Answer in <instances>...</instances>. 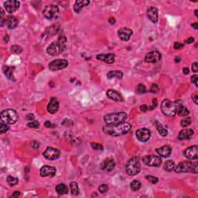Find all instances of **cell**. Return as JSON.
<instances>
[{"instance_id": "cell-56", "label": "cell", "mask_w": 198, "mask_h": 198, "mask_svg": "<svg viewBox=\"0 0 198 198\" xmlns=\"http://www.w3.org/2000/svg\"><path fill=\"white\" fill-rule=\"evenodd\" d=\"M183 74H189V72H190L189 68H188V67H183Z\"/></svg>"}, {"instance_id": "cell-21", "label": "cell", "mask_w": 198, "mask_h": 198, "mask_svg": "<svg viewBox=\"0 0 198 198\" xmlns=\"http://www.w3.org/2000/svg\"><path fill=\"white\" fill-rule=\"evenodd\" d=\"M59 109V102L56 98H51L47 105V111L50 114H55Z\"/></svg>"}, {"instance_id": "cell-26", "label": "cell", "mask_w": 198, "mask_h": 198, "mask_svg": "<svg viewBox=\"0 0 198 198\" xmlns=\"http://www.w3.org/2000/svg\"><path fill=\"white\" fill-rule=\"evenodd\" d=\"M15 67H9V66H4L2 67V71L7 77V78L12 81H15L14 77H13V72H14Z\"/></svg>"}, {"instance_id": "cell-27", "label": "cell", "mask_w": 198, "mask_h": 198, "mask_svg": "<svg viewBox=\"0 0 198 198\" xmlns=\"http://www.w3.org/2000/svg\"><path fill=\"white\" fill-rule=\"evenodd\" d=\"M90 3L89 1H76L74 6V10L77 13H79L84 6H87Z\"/></svg>"}, {"instance_id": "cell-60", "label": "cell", "mask_w": 198, "mask_h": 198, "mask_svg": "<svg viewBox=\"0 0 198 198\" xmlns=\"http://www.w3.org/2000/svg\"><path fill=\"white\" fill-rule=\"evenodd\" d=\"M175 61H176L177 63H179L180 61V58L179 57H176V60H175Z\"/></svg>"}, {"instance_id": "cell-18", "label": "cell", "mask_w": 198, "mask_h": 198, "mask_svg": "<svg viewBox=\"0 0 198 198\" xmlns=\"http://www.w3.org/2000/svg\"><path fill=\"white\" fill-rule=\"evenodd\" d=\"M147 16L148 20L154 23L158 21V10L155 6H150L147 9Z\"/></svg>"}, {"instance_id": "cell-47", "label": "cell", "mask_w": 198, "mask_h": 198, "mask_svg": "<svg viewBox=\"0 0 198 198\" xmlns=\"http://www.w3.org/2000/svg\"><path fill=\"white\" fill-rule=\"evenodd\" d=\"M183 47V44L181 43H179V42H176L173 45V48L175 50H180Z\"/></svg>"}, {"instance_id": "cell-15", "label": "cell", "mask_w": 198, "mask_h": 198, "mask_svg": "<svg viewBox=\"0 0 198 198\" xmlns=\"http://www.w3.org/2000/svg\"><path fill=\"white\" fill-rule=\"evenodd\" d=\"M184 156L189 159H197L198 158V146H192L184 151Z\"/></svg>"}, {"instance_id": "cell-6", "label": "cell", "mask_w": 198, "mask_h": 198, "mask_svg": "<svg viewBox=\"0 0 198 198\" xmlns=\"http://www.w3.org/2000/svg\"><path fill=\"white\" fill-rule=\"evenodd\" d=\"M177 105H178L177 102H172L169 99H164L161 105L162 112L166 116H175V115L177 114Z\"/></svg>"}, {"instance_id": "cell-29", "label": "cell", "mask_w": 198, "mask_h": 198, "mask_svg": "<svg viewBox=\"0 0 198 198\" xmlns=\"http://www.w3.org/2000/svg\"><path fill=\"white\" fill-rule=\"evenodd\" d=\"M108 79L112 78H118V79H122L123 77V73L120 71H109L107 74Z\"/></svg>"}, {"instance_id": "cell-14", "label": "cell", "mask_w": 198, "mask_h": 198, "mask_svg": "<svg viewBox=\"0 0 198 198\" xmlns=\"http://www.w3.org/2000/svg\"><path fill=\"white\" fill-rule=\"evenodd\" d=\"M160 60H161V54H160L159 52L156 51V50L149 52L148 54H146V56L145 57V61L146 62L152 63V64L159 62Z\"/></svg>"}, {"instance_id": "cell-54", "label": "cell", "mask_w": 198, "mask_h": 198, "mask_svg": "<svg viewBox=\"0 0 198 198\" xmlns=\"http://www.w3.org/2000/svg\"><path fill=\"white\" fill-rule=\"evenodd\" d=\"M108 23L110 24H112V25H114L115 23V20L114 17H111L109 18V20H108Z\"/></svg>"}, {"instance_id": "cell-57", "label": "cell", "mask_w": 198, "mask_h": 198, "mask_svg": "<svg viewBox=\"0 0 198 198\" xmlns=\"http://www.w3.org/2000/svg\"><path fill=\"white\" fill-rule=\"evenodd\" d=\"M20 195V191H17V190H16V191L14 192V194H13V197H19Z\"/></svg>"}, {"instance_id": "cell-46", "label": "cell", "mask_w": 198, "mask_h": 198, "mask_svg": "<svg viewBox=\"0 0 198 198\" xmlns=\"http://www.w3.org/2000/svg\"><path fill=\"white\" fill-rule=\"evenodd\" d=\"M150 91L152 93H153V94H156V93L159 91V87L157 86V84H153V85H152V87H151Z\"/></svg>"}, {"instance_id": "cell-23", "label": "cell", "mask_w": 198, "mask_h": 198, "mask_svg": "<svg viewBox=\"0 0 198 198\" xmlns=\"http://www.w3.org/2000/svg\"><path fill=\"white\" fill-rule=\"evenodd\" d=\"M194 130L191 129H183V130H181L180 132V133H179L178 136V139L180 140H186V139H189L193 136L194 135Z\"/></svg>"}, {"instance_id": "cell-2", "label": "cell", "mask_w": 198, "mask_h": 198, "mask_svg": "<svg viewBox=\"0 0 198 198\" xmlns=\"http://www.w3.org/2000/svg\"><path fill=\"white\" fill-rule=\"evenodd\" d=\"M67 49V40L64 36H60L58 40L53 42L47 48V53L51 56H57Z\"/></svg>"}, {"instance_id": "cell-38", "label": "cell", "mask_w": 198, "mask_h": 198, "mask_svg": "<svg viewBox=\"0 0 198 198\" xmlns=\"http://www.w3.org/2000/svg\"><path fill=\"white\" fill-rule=\"evenodd\" d=\"M11 51L14 53V54H20L22 51H23V49H22L21 47L18 45H13L11 47Z\"/></svg>"}, {"instance_id": "cell-31", "label": "cell", "mask_w": 198, "mask_h": 198, "mask_svg": "<svg viewBox=\"0 0 198 198\" xmlns=\"http://www.w3.org/2000/svg\"><path fill=\"white\" fill-rule=\"evenodd\" d=\"M164 170L167 172H171L175 169V163L173 160H167L163 165Z\"/></svg>"}, {"instance_id": "cell-28", "label": "cell", "mask_w": 198, "mask_h": 198, "mask_svg": "<svg viewBox=\"0 0 198 198\" xmlns=\"http://www.w3.org/2000/svg\"><path fill=\"white\" fill-rule=\"evenodd\" d=\"M56 192L59 195H64L68 193V187L64 183H60L56 187Z\"/></svg>"}, {"instance_id": "cell-24", "label": "cell", "mask_w": 198, "mask_h": 198, "mask_svg": "<svg viewBox=\"0 0 198 198\" xmlns=\"http://www.w3.org/2000/svg\"><path fill=\"white\" fill-rule=\"evenodd\" d=\"M96 58L99 60H101L103 62L107 64H113L115 61V54H99L96 57Z\"/></svg>"}, {"instance_id": "cell-45", "label": "cell", "mask_w": 198, "mask_h": 198, "mask_svg": "<svg viewBox=\"0 0 198 198\" xmlns=\"http://www.w3.org/2000/svg\"><path fill=\"white\" fill-rule=\"evenodd\" d=\"M91 147H92L94 149H96V150H102L103 149V146H101V145H99V144H97V143H91Z\"/></svg>"}, {"instance_id": "cell-11", "label": "cell", "mask_w": 198, "mask_h": 198, "mask_svg": "<svg viewBox=\"0 0 198 198\" xmlns=\"http://www.w3.org/2000/svg\"><path fill=\"white\" fill-rule=\"evenodd\" d=\"M136 136L139 141L142 142H146L150 139L151 132L146 128H142V129H139L136 131Z\"/></svg>"}, {"instance_id": "cell-8", "label": "cell", "mask_w": 198, "mask_h": 198, "mask_svg": "<svg viewBox=\"0 0 198 198\" xmlns=\"http://www.w3.org/2000/svg\"><path fill=\"white\" fill-rule=\"evenodd\" d=\"M43 14L46 19L49 20L56 19L59 15V8L55 5L47 6L43 11Z\"/></svg>"}, {"instance_id": "cell-61", "label": "cell", "mask_w": 198, "mask_h": 198, "mask_svg": "<svg viewBox=\"0 0 198 198\" xmlns=\"http://www.w3.org/2000/svg\"><path fill=\"white\" fill-rule=\"evenodd\" d=\"M197 12H198L197 10H195V16H197Z\"/></svg>"}, {"instance_id": "cell-5", "label": "cell", "mask_w": 198, "mask_h": 198, "mask_svg": "<svg viewBox=\"0 0 198 198\" xmlns=\"http://www.w3.org/2000/svg\"><path fill=\"white\" fill-rule=\"evenodd\" d=\"M19 116L17 112L13 109H6L2 111L0 115V119L2 122L7 125H13L17 122Z\"/></svg>"}, {"instance_id": "cell-33", "label": "cell", "mask_w": 198, "mask_h": 198, "mask_svg": "<svg viewBox=\"0 0 198 198\" xmlns=\"http://www.w3.org/2000/svg\"><path fill=\"white\" fill-rule=\"evenodd\" d=\"M156 129H157V131L159 132V134L163 137H166L167 136V134H168V132L166 130L163 126H162L161 124H159V123H157L156 124Z\"/></svg>"}, {"instance_id": "cell-43", "label": "cell", "mask_w": 198, "mask_h": 198, "mask_svg": "<svg viewBox=\"0 0 198 198\" xmlns=\"http://www.w3.org/2000/svg\"><path fill=\"white\" fill-rule=\"evenodd\" d=\"M30 128H38L39 127V122L37 121H33L28 123L27 125Z\"/></svg>"}, {"instance_id": "cell-16", "label": "cell", "mask_w": 198, "mask_h": 198, "mask_svg": "<svg viewBox=\"0 0 198 198\" xmlns=\"http://www.w3.org/2000/svg\"><path fill=\"white\" fill-rule=\"evenodd\" d=\"M57 170L54 166H43L40 170V176L43 177H53L56 174Z\"/></svg>"}, {"instance_id": "cell-17", "label": "cell", "mask_w": 198, "mask_h": 198, "mask_svg": "<svg viewBox=\"0 0 198 198\" xmlns=\"http://www.w3.org/2000/svg\"><path fill=\"white\" fill-rule=\"evenodd\" d=\"M133 32L131 29L129 28H122L118 31V35H119V38L123 41H128L130 37L132 36Z\"/></svg>"}, {"instance_id": "cell-22", "label": "cell", "mask_w": 198, "mask_h": 198, "mask_svg": "<svg viewBox=\"0 0 198 198\" xmlns=\"http://www.w3.org/2000/svg\"><path fill=\"white\" fill-rule=\"evenodd\" d=\"M106 95H107L108 98H109L110 99H112V100H113V101H118V102H119V101H123V98L122 96V95L115 90H112V89L108 90V91L106 93Z\"/></svg>"}, {"instance_id": "cell-40", "label": "cell", "mask_w": 198, "mask_h": 198, "mask_svg": "<svg viewBox=\"0 0 198 198\" xmlns=\"http://www.w3.org/2000/svg\"><path fill=\"white\" fill-rule=\"evenodd\" d=\"M98 190L101 194H105L108 190V187L107 184H101L99 186Z\"/></svg>"}, {"instance_id": "cell-19", "label": "cell", "mask_w": 198, "mask_h": 198, "mask_svg": "<svg viewBox=\"0 0 198 198\" xmlns=\"http://www.w3.org/2000/svg\"><path fill=\"white\" fill-rule=\"evenodd\" d=\"M156 152L157 153L158 155L161 157H168L170 156L171 153H172V148L170 146H163L159 148L156 149Z\"/></svg>"}, {"instance_id": "cell-37", "label": "cell", "mask_w": 198, "mask_h": 198, "mask_svg": "<svg viewBox=\"0 0 198 198\" xmlns=\"http://www.w3.org/2000/svg\"><path fill=\"white\" fill-rule=\"evenodd\" d=\"M146 88L144 84H139L137 88H136V92L138 94H144V93H146Z\"/></svg>"}, {"instance_id": "cell-55", "label": "cell", "mask_w": 198, "mask_h": 198, "mask_svg": "<svg viewBox=\"0 0 198 198\" xmlns=\"http://www.w3.org/2000/svg\"><path fill=\"white\" fill-rule=\"evenodd\" d=\"M26 119H28V120H33V119H34V115H33V114L27 115V116H26Z\"/></svg>"}, {"instance_id": "cell-36", "label": "cell", "mask_w": 198, "mask_h": 198, "mask_svg": "<svg viewBox=\"0 0 198 198\" xmlns=\"http://www.w3.org/2000/svg\"><path fill=\"white\" fill-rule=\"evenodd\" d=\"M18 181H19V180L16 177H12V176H9L7 177V183H9V185L12 186V187L16 185L18 183Z\"/></svg>"}, {"instance_id": "cell-30", "label": "cell", "mask_w": 198, "mask_h": 198, "mask_svg": "<svg viewBox=\"0 0 198 198\" xmlns=\"http://www.w3.org/2000/svg\"><path fill=\"white\" fill-rule=\"evenodd\" d=\"M177 113L180 115V116H186V115H187L189 114L190 112L189 110L186 108L185 106L178 104V105H177Z\"/></svg>"}, {"instance_id": "cell-1", "label": "cell", "mask_w": 198, "mask_h": 198, "mask_svg": "<svg viewBox=\"0 0 198 198\" xmlns=\"http://www.w3.org/2000/svg\"><path fill=\"white\" fill-rule=\"evenodd\" d=\"M132 126L127 122H123L116 125H107L103 128L104 132L106 134L112 136H120L125 135L130 132Z\"/></svg>"}, {"instance_id": "cell-25", "label": "cell", "mask_w": 198, "mask_h": 198, "mask_svg": "<svg viewBox=\"0 0 198 198\" xmlns=\"http://www.w3.org/2000/svg\"><path fill=\"white\" fill-rule=\"evenodd\" d=\"M18 23L19 21L15 16H8L7 19H6V23L9 29H15L17 26Z\"/></svg>"}, {"instance_id": "cell-53", "label": "cell", "mask_w": 198, "mask_h": 198, "mask_svg": "<svg viewBox=\"0 0 198 198\" xmlns=\"http://www.w3.org/2000/svg\"><path fill=\"white\" fill-rule=\"evenodd\" d=\"M140 110L143 112H146L148 111V106L146 105H142L140 106Z\"/></svg>"}, {"instance_id": "cell-7", "label": "cell", "mask_w": 198, "mask_h": 198, "mask_svg": "<svg viewBox=\"0 0 198 198\" xmlns=\"http://www.w3.org/2000/svg\"><path fill=\"white\" fill-rule=\"evenodd\" d=\"M125 170L130 176H136L141 170V164L138 157H132L129 159L125 166Z\"/></svg>"}, {"instance_id": "cell-50", "label": "cell", "mask_w": 198, "mask_h": 198, "mask_svg": "<svg viewBox=\"0 0 198 198\" xmlns=\"http://www.w3.org/2000/svg\"><path fill=\"white\" fill-rule=\"evenodd\" d=\"M192 99H193V101H194V103L196 104V105H197V104H198L197 92H194V94H193V95H192Z\"/></svg>"}, {"instance_id": "cell-32", "label": "cell", "mask_w": 198, "mask_h": 198, "mask_svg": "<svg viewBox=\"0 0 198 198\" xmlns=\"http://www.w3.org/2000/svg\"><path fill=\"white\" fill-rule=\"evenodd\" d=\"M70 189H71V194H73V195H78L79 194L78 184L76 182H71L70 183Z\"/></svg>"}, {"instance_id": "cell-13", "label": "cell", "mask_w": 198, "mask_h": 198, "mask_svg": "<svg viewBox=\"0 0 198 198\" xmlns=\"http://www.w3.org/2000/svg\"><path fill=\"white\" fill-rule=\"evenodd\" d=\"M20 2L16 0H9L4 2L5 9L7 13H15L16 11L18 10L20 8Z\"/></svg>"}, {"instance_id": "cell-12", "label": "cell", "mask_w": 198, "mask_h": 198, "mask_svg": "<svg viewBox=\"0 0 198 198\" xmlns=\"http://www.w3.org/2000/svg\"><path fill=\"white\" fill-rule=\"evenodd\" d=\"M43 156L49 160H55L60 156V151L53 147H48L43 153Z\"/></svg>"}, {"instance_id": "cell-42", "label": "cell", "mask_w": 198, "mask_h": 198, "mask_svg": "<svg viewBox=\"0 0 198 198\" xmlns=\"http://www.w3.org/2000/svg\"><path fill=\"white\" fill-rule=\"evenodd\" d=\"M146 180L148 181H149L150 183H153V184H155V183H156L158 182V178L157 177H153V176H150V175H148V176H146Z\"/></svg>"}, {"instance_id": "cell-39", "label": "cell", "mask_w": 198, "mask_h": 198, "mask_svg": "<svg viewBox=\"0 0 198 198\" xmlns=\"http://www.w3.org/2000/svg\"><path fill=\"white\" fill-rule=\"evenodd\" d=\"M9 129V126L7 124H5V123H1L0 124V133L3 134L5 132H6Z\"/></svg>"}, {"instance_id": "cell-34", "label": "cell", "mask_w": 198, "mask_h": 198, "mask_svg": "<svg viewBox=\"0 0 198 198\" xmlns=\"http://www.w3.org/2000/svg\"><path fill=\"white\" fill-rule=\"evenodd\" d=\"M141 186H142V184L139 180H133L130 184L131 189L133 191H138L141 188Z\"/></svg>"}, {"instance_id": "cell-4", "label": "cell", "mask_w": 198, "mask_h": 198, "mask_svg": "<svg viewBox=\"0 0 198 198\" xmlns=\"http://www.w3.org/2000/svg\"><path fill=\"white\" fill-rule=\"evenodd\" d=\"M197 162L183 161L181 162L175 166V172L177 173H197Z\"/></svg>"}, {"instance_id": "cell-41", "label": "cell", "mask_w": 198, "mask_h": 198, "mask_svg": "<svg viewBox=\"0 0 198 198\" xmlns=\"http://www.w3.org/2000/svg\"><path fill=\"white\" fill-rule=\"evenodd\" d=\"M191 124V120H190V119H189V118H187V119H183V120L181 121L180 122V125L182 127H187V126H188V125H190Z\"/></svg>"}, {"instance_id": "cell-3", "label": "cell", "mask_w": 198, "mask_h": 198, "mask_svg": "<svg viewBox=\"0 0 198 198\" xmlns=\"http://www.w3.org/2000/svg\"><path fill=\"white\" fill-rule=\"evenodd\" d=\"M127 119V115L125 112H115L106 115L104 121L107 125H116L125 122Z\"/></svg>"}, {"instance_id": "cell-48", "label": "cell", "mask_w": 198, "mask_h": 198, "mask_svg": "<svg viewBox=\"0 0 198 198\" xmlns=\"http://www.w3.org/2000/svg\"><path fill=\"white\" fill-rule=\"evenodd\" d=\"M197 81H198V77H197V74H195V75L192 76L191 82H192V83H194V84H195V85H196V87H198Z\"/></svg>"}, {"instance_id": "cell-9", "label": "cell", "mask_w": 198, "mask_h": 198, "mask_svg": "<svg viewBox=\"0 0 198 198\" xmlns=\"http://www.w3.org/2000/svg\"><path fill=\"white\" fill-rule=\"evenodd\" d=\"M68 66V61L64 59H57L53 60L49 64V69L50 71H56L64 69Z\"/></svg>"}, {"instance_id": "cell-35", "label": "cell", "mask_w": 198, "mask_h": 198, "mask_svg": "<svg viewBox=\"0 0 198 198\" xmlns=\"http://www.w3.org/2000/svg\"><path fill=\"white\" fill-rule=\"evenodd\" d=\"M58 30H59L58 25H53V26L49 27V28L47 30V33L50 35H55L56 33H57Z\"/></svg>"}, {"instance_id": "cell-58", "label": "cell", "mask_w": 198, "mask_h": 198, "mask_svg": "<svg viewBox=\"0 0 198 198\" xmlns=\"http://www.w3.org/2000/svg\"><path fill=\"white\" fill-rule=\"evenodd\" d=\"M191 26H192V27H193V28L195 29V30L198 29V24L197 23H193L191 25Z\"/></svg>"}, {"instance_id": "cell-59", "label": "cell", "mask_w": 198, "mask_h": 198, "mask_svg": "<svg viewBox=\"0 0 198 198\" xmlns=\"http://www.w3.org/2000/svg\"><path fill=\"white\" fill-rule=\"evenodd\" d=\"M45 125L47 126V127H50V126H51V123L49 121H47V122H46Z\"/></svg>"}, {"instance_id": "cell-52", "label": "cell", "mask_w": 198, "mask_h": 198, "mask_svg": "<svg viewBox=\"0 0 198 198\" xmlns=\"http://www.w3.org/2000/svg\"><path fill=\"white\" fill-rule=\"evenodd\" d=\"M194 37H189L187 40H186L185 41H184V43H187V44H190V43H194Z\"/></svg>"}, {"instance_id": "cell-44", "label": "cell", "mask_w": 198, "mask_h": 198, "mask_svg": "<svg viewBox=\"0 0 198 198\" xmlns=\"http://www.w3.org/2000/svg\"><path fill=\"white\" fill-rule=\"evenodd\" d=\"M156 106H157V100H156V98H153V101H152V105L148 107V109L153 110Z\"/></svg>"}, {"instance_id": "cell-51", "label": "cell", "mask_w": 198, "mask_h": 198, "mask_svg": "<svg viewBox=\"0 0 198 198\" xmlns=\"http://www.w3.org/2000/svg\"><path fill=\"white\" fill-rule=\"evenodd\" d=\"M31 146H32L33 148H35V149H37V148H39L40 145L37 142H36V141H33V142H31Z\"/></svg>"}, {"instance_id": "cell-20", "label": "cell", "mask_w": 198, "mask_h": 198, "mask_svg": "<svg viewBox=\"0 0 198 198\" xmlns=\"http://www.w3.org/2000/svg\"><path fill=\"white\" fill-rule=\"evenodd\" d=\"M115 164L114 160L112 159H110V158L105 159L101 164V169L103 170H105V171H108V172L113 170V169L115 168Z\"/></svg>"}, {"instance_id": "cell-49", "label": "cell", "mask_w": 198, "mask_h": 198, "mask_svg": "<svg viewBox=\"0 0 198 198\" xmlns=\"http://www.w3.org/2000/svg\"><path fill=\"white\" fill-rule=\"evenodd\" d=\"M192 71H194V72H195V73L198 71L197 62H194L192 64Z\"/></svg>"}, {"instance_id": "cell-10", "label": "cell", "mask_w": 198, "mask_h": 198, "mask_svg": "<svg viewBox=\"0 0 198 198\" xmlns=\"http://www.w3.org/2000/svg\"><path fill=\"white\" fill-rule=\"evenodd\" d=\"M143 163L148 166H159L162 164V159L159 156L153 155H148L142 159Z\"/></svg>"}]
</instances>
